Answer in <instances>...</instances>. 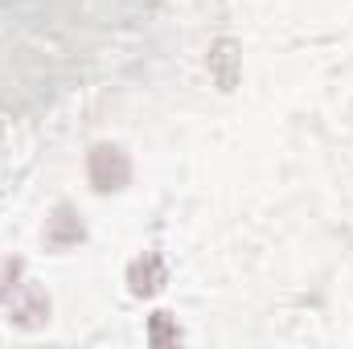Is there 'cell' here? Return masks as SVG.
<instances>
[{
    "label": "cell",
    "mask_w": 353,
    "mask_h": 349,
    "mask_svg": "<svg viewBox=\"0 0 353 349\" xmlns=\"http://www.w3.org/2000/svg\"><path fill=\"white\" fill-rule=\"evenodd\" d=\"M87 177L99 193H119L132 181V157L119 144H94L87 157Z\"/></svg>",
    "instance_id": "obj_1"
},
{
    "label": "cell",
    "mask_w": 353,
    "mask_h": 349,
    "mask_svg": "<svg viewBox=\"0 0 353 349\" xmlns=\"http://www.w3.org/2000/svg\"><path fill=\"white\" fill-rule=\"evenodd\" d=\"M17 329H25V333H37V329H46V321H50V296L41 292V288H33V283H21L17 292H12V317H8Z\"/></svg>",
    "instance_id": "obj_2"
},
{
    "label": "cell",
    "mask_w": 353,
    "mask_h": 349,
    "mask_svg": "<svg viewBox=\"0 0 353 349\" xmlns=\"http://www.w3.org/2000/svg\"><path fill=\"white\" fill-rule=\"evenodd\" d=\"M165 283H169V267H165V259L157 251H144L140 259L128 263V288H132V296H157Z\"/></svg>",
    "instance_id": "obj_3"
},
{
    "label": "cell",
    "mask_w": 353,
    "mask_h": 349,
    "mask_svg": "<svg viewBox=\"0 0 353 349\" xmlns=\"http://www.w3.org/2000/svg\"><path fill=\"white\" fill-rule=\"evenodd\" d=\"M79 243H83V222H79V214H74L70 206H58L54 218L46 222V247H50V251H70V247H79Z\"/></svg>",
    "instance_id": "obj_4"
},
{
    "label": "cell",
    "mask_w": 353,
    "mask_h": 349,
    "mask_svg": "<svg viewBox=\"0 0 353 349\" xmlns=\"http://www.w3.org/2000/svg\"><path fill=\"white\" fill-rule=\"evenodd\" d=\"M239 46L230 41V37H222V41H214V50H210V74H214V83L222 90H234L239 83Z\"/></svg>",
    "instance_id": "obj_5"
},
{
    "label": "cell",
    "mask_w": 353,
    "mask_h": 349,
    "mask_svg": "<svg viewBox=\"0 0 353 349\" xmlns=\"http://www.w3.org/2000/svg\"><path fill=\"white\" fill-rule=\"evenodd\" d=\"M148 341L161 349V346H176L181 341V329L173 325V317L169 312H152V321H148Z\"/></svg>",
    "instance_id": "obj_6"
},
{
    "label": "cell",
    "mask_w": 353,
    "mask_h": 349,
    "mask_svg": "<svg viewBox=\"0 0 353 349\" xmlns=\"http://www.w3.org/2000/svg\"><path fill=\"white\" fill-rule=\"evenodd\" d=\"M21 259H12V255H0V304L4 300H12V292L21 288Z\"/></svg>",
    "instance_id": "obj_7"
}]
</instances>
